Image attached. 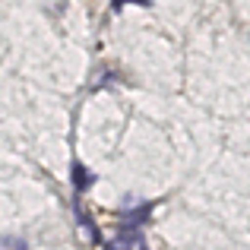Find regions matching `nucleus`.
Here are the masks:
<instances>
[{
  "label": "nucleus",
  "mask_w": 250,
  "mask_h": 250,
  "mask_svg": "<svg viewBox=\"0 0 250 250\" xmlns=\"http://www.w3.org/2000/svg\"><path fill=\"white\" fill-rule=\"evenodd\" d=\"M152 209H155V203H140V206H136V209H130V212H124L121 215V225H143V222H146L149 219V212H152Z\"/></svg>",
  "instance_id": "nucleus-3"
},
{
  "label": "nucleus",
  "mask_w": 250,
  "mask_h": 250,
  "mask_svg": "<svg viewBox=\"0 0 250 250\" xmlns=\"http://www.w3.org/2000/svg\"><path fill=\"white\" fill-rule=\"evenodd\" d=\"M70 177H73V190H76V193H85V190L95 184V174H92V171L85 168L83 162H73V168H70Z\"/></svg>",
  "instance_id": "nucleus-2"
},
{
  "label": "nucleus",
  "mask_w": 250,
  "mask_h": 250,
  "mask_svg": "<svg viewBox=\"0 0 250 250\" xmlns=\"http://www.w3.org/2000/svg\"><path fill=\"white\" fill-rule=\"evenodd\" d=\"M108 247H146V238H143V231L140 228H133V225H121V231L111 238V244Z\"/></svg>",
  "instance_id": "nucleus-1"
},
{
  "label": "nucleus",
  "mask_w": 250,
  "mask_h": 250,
  "mask_svg": "<svg viewBox=\"0 0 250 250\" xmlns=\"http://www.w3.org/2000/svg\"><path fill=\"white\" fill-rule=\"evenodd\" d=\"M3 247H25L19 238H3Z\"/></svg>",
  "instance_id": "nucleus-5"
},
{
  "label": "nucleus",
  "mask_w": 250,
  "mask_h": 250,
  "mask_svg": "<svg viewBox=\"0 0 250 250\" xmlns=\"http://www.w3.org/2000/svg\"><path fill=\"white\" fill-rule=\"evenodd\" d=\"M127 3H140V6H152V0H114V3H111V6H114V13H121V10H124V6H127Z\"/></svg>",
  "instance_id": "nucleus-4"
}]
</instances>
